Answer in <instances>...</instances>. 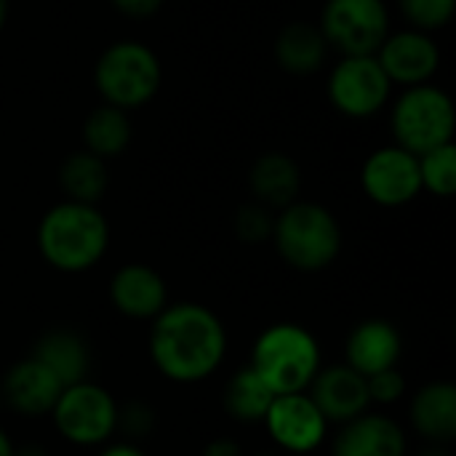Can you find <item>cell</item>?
I'll return each mask as SVG.
<instances>
[{
	"instance_id": "6da1fadb",
	"label": "cell",
	"mask_w": 456,
	"mask_h": 456,
	"mask_svg": "<svg viewBox=\"0 0 456 456\" xmlns=\"http://www.w3.org/2000/svg\"><path fill=\"white\" fill-rule=\"evenodd\" d=\"M227 355L222 318L198 302L166 305L152 318L150 358L155 369L176 385H195L216 374Z\"/></svg>"
},
{
	"instance_id": "7a4b0ae2",
	"label": "cell",
	"mask_w": 456,
	"mask_h": 456,
	"mask_svg": "<svg viewBox=\"0 0 456 456\" xmlns=\"http://www.w3.org/2000/svg\"><path fill=\"white\" fill-rule=\"evenodd\" d=\"M107 246L110 224L94 203H56L37 224V251L59 273L91 270L102 262Z\"/></svg>"
},
{
	"instance_id": "3957f363",
	"label": "cell",
	"mask_w": 456,
	"mask_h": 456,
	"mask_svg": "<svg viewBox=\"0 0 456 456\" xmlns=\"http://www.w3.org/2000/svg\"><path fill=\"white\" fill-rule=\"evenodd\" d=\"M273 243L289 267L321 273L334 265L342 251V227L326 206L294 200L275 216Z\"/></svg>"
},
{
	"instance_id": "277c9868",
	"label": "cell",
	"mask_w": 456,
	"mask_h": 456,
	"mask_svg": "<svg viewBox=\"0 0 456 456\" xmlns=\"http://www.w3.org/2000/svg\"><path fill=\"white\" fill-rule=\"evenodd\" d=\"M248 366L275 395L305 393L321 371V347L310 329L275 323L256 337Z\"/></svg>"
},
{
	"instance_id": "5b68a950",
	"label": "cell",
	"mask_w": 456,
	"mask_h": 456,
	"mask_svg": "<svg viewBox=\"0 0 456 456\" xmlns=\"http://www.w3.org/2000/svg\"><path fill=\"white\" fill-rule=\"evenodd\" d=\"M163 80V67L158 53L139 40H118L102 51L94 67V83L104 104L120 110L144 107Z\"/></svg>"
},
{
	"instance_id": "8992f818",
	"label": "cell",
	"mask_w": 456,
	"mask_h": 456,
	"mask_svg": "<svg viewBox=\"0 0 456 456\" xmlns=\"http://www.w3.org/2000/svg\"><path fill=\"white\" fill-rule=\"evenodd\" d=\"M390 126L398 147L422 155L454 142V102L438 86H409L393 104Z\"/></svg>"
},
{
	"instance_id": "52a82bcc",
	"label": "cell",
	"mask_w": 456,
	"mask_h": 456,
	"mask_svg": "<svg viewBox=\"0 0 456 456\" xmlns=\"http://www.w3.org/2000/svg\"><path fill=\"white\" fill-rule=\"evenodd\" d=\"M53 425L72 446H104L118 433V401L91 379L67 385L51 409Z\"/></svg>"
},
{
	"instance_id": "ba28073f",
	"label": "cell",
	"mask_w": 456,
	"mask_h": 456,
	"mask_svg": "<svg viewBox=\"0 0 456 456\" xmlns=\"http://www.w3.org/2000/svg\"><path fill=\"white\" fill-rule=\"evenodd\" d=\"M318 27L342 56H369L390 35V11L385 0H326Z\"/></svg>"
},
{
	"instance_id": "9c48e42d",
	"label": "cell",
	"mask_w": 456,
	"mask_h": 456,
	"mask_svg": "<svg viewBox=\"0 0 456 456\" xmlns=\"http://www.w3.org/2000/svg\"><path fill=\"white\" fill-rule=\"evenodd\" d=\"M393 83L374 53L342 56L329 77V99L347 118H371L390 102Z\"/></svg>"
},
{
	"instance_id": "30bf717a",
	"label": "cell",
	"mask_w": 456,
	"mask_h": 456,
	"mask_svg": "<svg viewBox=\"0 0 456 456\" xmlns=\"http://www.w3.org/2000/svg\"><path fill=\"white\" fill-rule=\"evenodd\" d=\"M361 187L366 198L382 208L409 206L422 192L419 158L398 144L379 147L361 168Z\"/></svg>"
},
{
	"instance_id": "8fae6325",
	"label": "cell",
	"mask_w": 456,
	"mask_h": 456,
	"mask_svg": "<svg viewBox=\"0 0 456 456\" xmlns=\"http://www.w3.org/2000/svg\"><path fill=\"white\" fill-rule=\"evenodd\" d=\"M265 425L270 438L291 454H310L318 446H323L329 422L321 414V409L313 403V398L305 393H289L275 395L265 414Z\"/></svg>"
},
{
	"instance_id": "7c38bea8",
	"label": "cell",
	"mask_w": 456,
	"mask_h": 456,
	"mask_svg": "<svg viewBox=\"0 0 456 456\" xmlns=\"http://www.w3.org/2000/svg\"><path fill=\"white\" fill-rule=\"evenodd\" d=\"M374 56L382 64L390 83H401L406 88L430 83V77L441 67L438 43L430 37V32H422L414 27L401 29V32H390Z\"/></svg>"
},
{
	"instance_id": "4fadbf2b",
	"label": "cell",
	"mask_w": 456,
	"mask_h": 456,
	"mask_svg": "<svg viewBox=\"0 0 456 456\" xmlns=\"http://www.w3.org/2000/svg\"><path fill=\"white\" fill-rule=\"evenodd\" d=\"M313 403L321 409L329 425H345L361 414L369 411L371 395H369V382L363 374L350 369L347 363H337L329 369H321L315 379L310 382Z\"/></svg>"
},
{
	"instance_id": "5bb4252c",
	"label": "cell",
	"mask_w": 456,
	"mask_h": 456,
	"mask_svg": "<svg viewBox=\"0 0 456 456\" xmlns=\"http://www.w3.org/2000/svg\"><path fill=\"white\" fill-rule=\"evenodd\" d=\"M110 302L123 318L152 321L168 305V286L155 267L131 262L112 275Z\"/></svg>"
},
{
	"instance_id": "9a60e30c",
	"label": "cell",
	"mask_w": 456,
	"mask_h": 456,
	"mask_svg": "<svg viewBox=\"0 0 456 456\" xmlns=\"http://www.w3.org/2000/svg\"><path fill=\"white\" fill-rule=\"evenodd\" d=\"M61 390L64 385L56 379V374L48 371L32 355H27L24 361H16L5 371L0 385V398L21 417H45L51 414Z\"/></svg>"
},
{
	"instance_id": "2e32d148",
	"label": "cell",
	"mask_w": 456,
	"mask_h": 456,
	"mask_svg": "<svg viewBox=\"0 0 456 456\" xmlns=\"http://www.w3.org/2000/svg\"><path fill=\"white\" fill-rule=\"evenodd\" d=\"M403 353L401 331L382 318H369L358 323L345 345V363L363 377L379 374L385 369H395Z\"/></svg>"
},
{
	"instance_id": "e0dca14e",
	"label": "cell",
	"mask_w": 456,
	"mask_h": 456,
	"mask_svg": "<svg viewBox=\"0 0 456 456\" xmlns=\"http://www.w3.org/2000/svg\"><path fill=\"white\" fill-rule=\"evenodd\" d=\"M334 456H406V433L385 414H361L342 425Z\"/></svg>"
},
{
	"instance_id": "ac0fdd59",
	"label": "cell",
	"mask_w": 456,
	"mask_h": 456,
	"mask_svg": "<svg viewBox=\"0 0 456 456\" xmlns=\"http://www.w3.org/2000/svg\"><path fill=\"white\" fill-rule=\"evenodd\" d=\"M29 355L35 361H40L48 371H53L56 379L64 387L88 379V371H91V347L72 329H51V331H45L35 342V347H32Z\"/></svg>"
},
{
	"instance_id": "d6986e66",
	"label": "cell",
	"mask_w": 456,
	"mask_h": 456,
	"mask_svg": "<svg viewBox=\"0 0 456 456\" xmlns=\"http://www.w3.org/2000/svg\"><path fill=\"white\" fill-rule=\"evenodd\" d=\"M411 425L430 444L449 446L456 438V387L452 382H430L411 401Z\"/></svg>"
},
{
	"instance_id": "ffe728a7",
	"label": "cell",
	"mask_w": 456,
	"mask_h": 456,
	"mask_svg": "<svg viewBox=\"0 0 456 456\" xmlns=\"http://www.w3.org/2000/svg\"><path fill=\"white\" fill-rule=\"evenodd\" d=\"M251 192L256 203L267 208H286L299 198L302 190V171L294 163V158L283 152H267L262 155L251 168Z\"/></svg>"
},
{
	"instance_id": "44dd1931",
	"label": "cell",
	"mask_w": 456,
	"mask_h": 456,
	"mask_svg": "<svg viewBox=\"0 0 456 456\" xmlns=\"http://www.w3.org/2000/svg\"><path fill=\"white\" fill-rule=\"evenodd\" d=\"M329 43L318 24L291 21L275 37V59L291 75H313L326 64Z\"/></svg>"
},
{
	"instance_id": "7402d4cb",
	"label": "cell",
	"mask_w": 456,
	"mask_h": 456,
	"mask_svg": "<svg viewBox=\"0 0 456 456\" xmlns=\"http://www.w3.org/2000/svg\"><path fill=\"white\" fill-rule=\"evenodd\" d=\"M83 144L88 152L99 155L102 160L118 158L131 144V120L128 112L112 104H102L88 112L83 123Z\"/></svg>"
},
{
	"instance_id": "603a6c76",
	"label": "cell",
	"mask_w": 456,
	"mask_h": 456,
	"mask_svg": "<svg viewBox=\"0 0 456 456\" xmlns=\"http://www.w3.org/2000/svg\"><path fill=\"white\" fill-rule=\"evenodd\" d=\"M273 401H275V393L254 374L251 366L238 369L230 377V382L224 387V395H222L224 411L235 422H243V425L265 422V414H267Z\"/></svg>"
},
{
	"instance_id": "cb8c5ba5",
	"label": "cell",
	"mask_w": 456,
	"mask_h": 456,
	"mask_svg": "<svg viewBox=\"0 0 456 456\" xmlns=\"http://www.w3.org/2000/svg\"><path fill=\"white\" fill-rule=\"evenodd\" d=\"M59 184L67 195V200H77V203H96L110 184L107 176V166L99 155L80 150L64 158L61 168H59Z\"/></svg>"
},
{
	"instance_id": "d4e9b609",
	"label": "cell",
	"mask_w": 456,
	"mask_h": 456,
	"mask_svg": "<svg viewBox=\"0 0 456 456\" xmlns=\"http://www.w3.org/2000/svg\"><path fill=\"white\" fill-rule=\"evenodd\" d=\"M419 158V179L422 190L438 195V198H452L456 192V147L454 142L441 144L436 150H428Z\"/></svg>"
},
{
	"instance_id": "484cf974",
	"label": "cell",
	"mask_w": 456,
	"mask_h": 456,
	"mask_svg": "<svg viewBox=\"0 0 456 456\" xmlns=\"http://www.w3.org/2000/svg\"><path fill=\"white\" fill-rule=\"evenodd\" d=\"M401 13L414 29L436 32L454 19L456 0H398Z\"/></svg>"
},
{
	"instance_id": "4316f807",
	"label": "cell",
	"mask_w": 456,
	"mask_h": 456,
	"mask_svg": "<svg viewBox=\"0 0 456 456\" xmlns=\"http://www.w3.org/2000/svg\"><path fill=\"white\" fill-rule=\"evenodd\" d=\"M273 224H275V216L270 214L267 206H262L256 200L240 206L235 214V235L243 243H262V240L273 238Z\"/></svg>"
},
{
	"instance_id": "83f0119b",
	"label": "cell",
	"mask_w": 456,
	"mask_h": 456,
	"mask_svg": "<svg viewBox=\"0 0 456 456\" xmlns=\"http://www.w3.org/2000/svg\"><path fill=\"white\" fill-rule=\"evenodd\" d=\"M155 428V411L142 403V401H131L126 406H118V430L126 433L128 438H144L150 436Z\"/></svg>"
},
{
	"instance_id": "f1b7e54d",
	"label": "cell",
	"mask_w": 456,
	"mask_h": 456,
	"mask_svg": "<svg viewBox=\"0 0 456 456\" xmlns=\"http://www.w3.org/2000/svg\"><path fill=\"white\" fill-rule=\"evenodd\" d=\"M369 382V395H371V403H398L403 395H406V379L403 374L395 369H385L379 374H371L366 377Z\"/></svg>"
},
{
	"instance_id": "f546056e",
	"label": "cell",
	"mask_w": 456,
	"mask_h": 456,
	"mask_svg": "<svg viewBox=\"0 0 456 456\" xmlns=\"http://www.w3.org/2000/svg\"><path fill=\"white\" fill-rule=\"evenodd\" d=\"M110 3L120 13L134 16V19H147V16L158 13V8L163 5V0H110Z\"/></svg>"
},
{
	"instance_id": "4dcf8cb0",
	"label": "cell",
	"mask_w": 456,
	"mask_h": 456,
	"mask_svg": "<svg viewBox=\"0 0 456 456\" xmlns=\"http://www.w3.org/2000/svg\"><path fill=\"white\" fill-rule=\"evenodd\" d=\"M200 456H246L243 446L232 438H214L211 444H206Z\"/></svg>"
},
{
	"instance_id": "1f68e13d",
	"label": "cell",
	"mask_w": 456,
	"mask_h": 456,
	"mask_svg": "<svg viewBox=\"0 0 456 456\" xmlns=\"http://www.w3.org/2000/svg\"><path fill=\"white\" fill-rule=\"evenodd\" d=\"M99 456H147L136 444H131V441H118V444H110V446H104V452Z\"/></svg>"
},
{
	"instance_id": "d6a6232c",
	"label": "cell",
	"mask_w": 456,
	"mask_h": 456,
	"mask_svg": "<svg viewBox=\"0 0 456 456\" xmlns=\"http://www.w3.org/2000/svg\"><path fill=\"white\" fill-rule=\"evenodd\" d=\"M16 454V446L11 441V436L0 428V456H13Z\"/></svg>"
},
{
	"instance_id": "836d02e7",
	"label": "cell",
	"mask_w": 456,
	"mask_h": 456,
	"mask_svg": "<svg viewBox=\"0 0 456 456\" xmlns=\"http://www.w3.org/2000/svg\"><path fill=\"white\" fill-rule=\"evenodd\" d=\"M13 456H48V452H45L43 446H37V444H29V446L16 449V454Z\"/></svg>"
},
{
	"instance_id": "e575fe53",
	"label": "cell",
	"mask_w": 456,
	"mask_h": 456,
	"mask_svg": "<svg viewBox=\"0 0 456 456\" xmlns=\"http://www.w3.org/2000/svg\"><path fill=\"white\" fill-rule=\"evenodd\" d=\"M419 456H452V452L446 449V446H438V444H433L430 449H425Z\"/></svg>"
},
{
	"instance_id": "d590c367",
	"label": "cell",
	"mask_w": 456,
	"mask_h": 456,
	"mask_svg": "<svg viewBox=\"0 0 456 456\" xmlns=\"http://www.w3.org/2000/svg\"><path fill=\"white\" fill-rule=\"evenodd\" d=\"M8 11H11V3L8 0H0V32H3V27L8 21Z\"/></svg>"
}]
</instances>
